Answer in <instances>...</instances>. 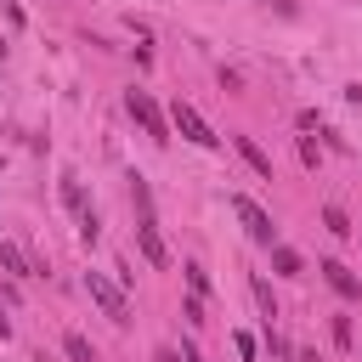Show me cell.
<instances>
[{
	"label": "cell",
	"instance_id": "1",
	"mask_svg": "<svg viewBox=\"0 0 362 362\" xmlns=\"http://www.w3.org/2000/svg\"><path fill=\"white\" fill-rule=\"evenodd\" d=\"M85 294L102 305V317H113V322H130V300H124V288H119L107 272H85Z\"/></svg>",
	"mask_w": 362,
	"mask_h": 362
},
{
	"label": "cell",
	"instance_id": "2",
	"mask_svg": "<svg viewBox=\"0 0 362 362\" xmlns=\"http://www.w3.org/2000/svg\"><path fill=\"white\" fill-rule=\"evenodd\" d=\"M232 215L243 221V232H249L255 243H266V249L277 243V226H272V215H266V209H260V204H255L249 192H232Z\"/></svg>",
	"mask_w": 362,
	"mask_h": 362
},
{
	"label": "cell",
	"instance_id": "3",
	"mask_svg": "<svg viewBox=\"0 0 362 362\" xmlns=\"http://www.w3.org/2000/svg\"><path fill=\"white\" fill-rule=\"evenodd\" d=\"M170 124H175V130H181V136H187L192 147H221V136L209 130V119H204L198 107H187V102H175V113H170Z\"/></svg>",
	"mask_w": 362,
	"mask_h": 362
},
{
	"label": "cell",
	"instance_id": "4",
	"mask_svg": "<svg viewBox=\"0 0 362 362\" xmlns=\"http://www.w3.org/2000/svg\"><path fill=\"white\" fill-rule=\"evenodd\" d=\"M124 102H130V119H136V124H141L153 141H170V124H164V113H158V102H153L147 90H130Z\"/></svg>",
	"mask_w": 362,
	"mask_h": 362
},
{
	"label": "cell",
	"instance_id": "5",
	"mask_svg": "<svg viewBox=\"0 0 362 362\" xmlns=\"http://www.w3.org/2000/svg\"><path fill=\"white\" fill-rule=\"evenodd\" d=\"M136 243H141V260L147 266H170V249L158 238V221H136Z\"/></svg>",
	"mask_w": 362,
	"mask_h": 362
},
{
	"label": "cell",
	"instance_id": "6",
	"mask_svg": "<svg viewBox=\"0 0 362 362\" xmlns=\"http://www.w3.org/2000/svg\"><path fill=\"white\" fill-rule=\"evenodd\" d=\"M322 277H328V288H334V294H345V300H356V294H362L356 272H351V266H339V260H322Z\"/></svg>",
	"mask_w": 362,
	"mask_h": 362
},
{
	"label": "cell",
	"instance_id": "7",
	"mask_svg": "<svg viewBox=\"0 0 362 362\" xmlns=\"http://www.w3.org/2000/svg\"><path fill=\"white\" fill-rule=\"evenodd\" d=\"M232 147H238V158H243V164H249L260 181H272V158L260 153V141H249V136H232Z\"/></svg>",
	"mask_w": 362,
	"mask_h": 362
},
{
	"label": "cell",
	"instance_id": "8",
	"mask_svg": "<svg viewBox=\"0 0 362 362\" xmlns=\"http://www.w3.org/2000/svg\"><path fill=\"white\" fill-rule=\"evenodd\" d=\"M0 266H6L11 277H40V266H34V260H28L17 243H0Z\"/></svg>",
	"mask_w": 362,
	"mask_h": 362
},
{
	"label": "cell",
	"instance_id": "9",
	"mask_svg": "<svg viewBox=\"0 0 362 362\" xmlns=\"http://www.w3.org/2000/svg\"><path fill=\"white\" fill-rule=\"evenodd\" d=\"M130 209H136V221H153V192L141 175H130Z\"/></svg>",
	"mask_w": 362,
	"mask_h": 362
},
{
	"label": "cell",
	"instance_id": "10",
	"mask_svg": "<svg viewBox=\"0 0 362 362\" xmlns=\"http://www.w3.org/2000/svg\"><path fill=\"white\" fill-rule=\"evenodd\" d=\"M272 266H277L283 277H300V255H294L288 243H272Z\"/></svg>",
	"mask_w": 362,
	"mask_h": 362
},
{
	"label": "cell",
	"instance_id": "11",
	"mask_svg": "<svg viewBox=\"0 0 362 362\" xmlns=\"http://www.w3.org/2000/svg\"><path fill=\"white\" fill-rule=\"evenodd\" d=\"M62 351H68V362H96V351H90L85 334H62Z\"/></svg>",
	"mask_w": 362,
	"mask_h": 362
},
{
	"label": "cell",
	"instance_id": "12",
	"mask_svg": "<svg viewBox=\"0 0 362 362\" xmlns=\"http://www.w3.org/2000/svg\"><path fill=\"white\" fill-rule=\"evenodd\" d=\"M322 226H328L334 238H345V232H351V221H345V209H339V204H328V209H322Z\"/></svg>",
	"mask_w": 362,
	"mask_h": 362
},
{
	"label": "cell",
	"instance_id": "13",
	"mask_svg": "<svg viewBox=\"0 0 362 362\" xmlns=\"http://www.w3.org/2000/svg\"><path fill=\"white\" fill-rule=\"evenodd\" d=\"M181 272H187V288H192V294L204 300V294H209V277H204V266H198V260H187Z\"/></svg>",
	"mask_w": 362,
	"mask_h": 362
},
{
	"label": "cell",
	"instance_id": "14",
	"mask_svg": "<svg viewBox=\"0 0 362 362\" xmlns=\"http://www.w3.org/2000/svg\"><path fill=\"white\" fill-rule=\"evenodd\" d=\"M255 300H260L266 317H277V300H272V283H266V277H255Z\"/></svg>",
	"mask_w": 362,
	"mask_h": 362
},
{
	"label": "cell",
	"instance_id": "15",
	"mask_svg": "<svg viewBox=\"0 0 362 362\" xmlns=\"http://www.w3.org/2000/svg\"><path fill=\"white\" fill-rule=\"evenodd\" d=\"M334 345L351 351V317H334Z\"/></svg>",
	"mask_w": 362,
	"mask_h": 362
},
{
	"label": "cell",
	"instance_id": "16",
	"mask_svg": "<svg viewBox=\"0 0 362 362\" xmlns=\"http://www.w3.org/2000/svg\"><path fill=\"white\" fill-rule=\"evenodd\" d=\"M181 317H187V322H204V300H198V294H187V305H181Z\"/></svg>",
	"mask_w": 362,
	"mask_h": 362
},
{
	"label": "cell",
	"instance_id": "17",
	"mask_svg": "<svg viewBox=\"0 0 362 362\" xmlns=\"http://www.w3.org/2000/svg\"><path fill=\"white\" fill-rule=\"evenodd\" d=\"M232 345H238V356H243V362L255 356V334H232Z\"/></svg>",
	"mask_w": 362,
	"mask_h": 362
},
{
	"label": "cell",
	"instance_id": "18",
	"mask_svg": "<svg viewBox=\"0 0 362 362\" xmlns=\"http://www.w3.org/2000/svg\"><path fill=\"white\" fill-rule=\"evenodd\" d=\"M153 362H181V351H170V345H164V351H153Z\"/></svg>",
	"mask_w": 362,
	"mask_h": 362
},
{
	"label": "cell",
	"instance_id": "19",
	"mask_svg": "<svg viewBox=\"0 0 362 362\" xmlns=\"http://www.w3.org/2000/svg\"><path fill=\"white\" fill-rule=\"evenodd\" d=\"M294 362H317V351H300V356H294Z\"/></svg>",
	"mask_w": 362,
	"mask_h": 362
},
{
	"label": "cell",
	"instance_id": "20",
	"mask_svg": "<svg viewBox=\"0 0 362 362\" xmlns=\"http://www.w3.org/2000/svg\"><path fill=\"white\" fill-rule=\"evenodd\" d=\"M6 334H11V322H6V311H0V339H6Z\"/></svg>",
	"mask_w": 362,
	"mask_h": 362
},
{
	"label": "cell",
	"instance_id": "21",
	"mask_svg": "<svg viewBox=\"0 0 362 362\" xmlns=\"http://www.w3.org/2000/svg\"><path fill=\"white\" fill-rule=\"evenodd\" d=\"M266 6H277V11H288V0H266Z\"/></svg>",
	"mask_w": 362,
	"mask_h": 362
}]
</instances>
